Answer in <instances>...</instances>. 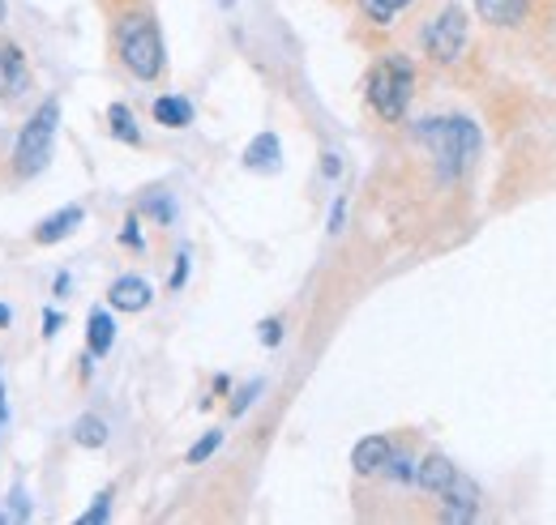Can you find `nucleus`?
<instances>
[{"label":"nucleus","mask_w":556,"mask_h":525,"mask_svg":"<svg viewBox=\"0 0 556 525\" xmlns=\"http://www.w3.org/2000/svg\"><path fill=\"white\" fill-rule=\"evenodd\" d=\"M416 137L428 145V154H432V163H437V176H441L445 184L463 180V176L476 167L480 150H484L480 125L467 120V116H432V120H419Z\"/></svg>","instance_id":"1"},{"label":"nucleus","mask_w":556,"mask_h":525,"mask_svg":"<svg viewBox=\"0 0 556 525\" xmlns=\"http://www.w3.org/2000/svg\"><path fill=\"white\" fill-rule=\"evenodd\" d=\"M116 56L138 81H159L163 77L167 52H163V35H159L154 13L138 9V13L116 17Z\"/></svg>","instance_id":"2"},{"label":"nucleus","mask_w":556,"mask_h":525,"mask_svg":"<svg viewBox=\"0 0 556 525\" xmlns=\"http://www.w3.org/2000/svg\"><path fill=\"white\" fill-rule=\"evenodd\" d=\"M364 94H368V107H372L386 125H399V120L407 116V107H412V94H416V65H412L403 52L381 56L377 65L368 68Z\"/></svg>","instance_id":"3"},{"label":"nucleus","mask_w":556,"mask_h":525,"mask_svg":"<svg viewBox=\"0 0 556 525\" xmlns=\"http://www.w3.org/2000/svg\"><path fill=\"white\" fill-rule=\"evenodd\" d=\"M56 129H61V103L56 99H43L26 116V125L17 129V141H13V171H17V180H35L52 163Z\"/></svg>","instance_id":"4"},{"label":"nucleus","mask_w":556,"mask_h":525,"mask_svg":"<svg viewBox=\"0 0 556 525\" xmlns=\"http://www.w3.org/2000/svg\"><path fill=\"white\" fill-rule=\"evenodd\" d=\"M467 39H471V17H467L463 4H445V9L424 26V35H419L424 52H428L437 65H454V61H463Z\"/></svg>","instance_id":"5"},{"label":"nucleus","mask_w":556,"mask_h":525,"mask_svg":"<svg viewBox=\"0 0 556 525\" xmlns=\"http://www.w3.org/2000/svg\"><path fill=\"white\" fill-rule=\"evenodd\" d=\"M30 90V65H26V52L0 35V103H13Z\"/></svg>","instance_id":"6"},{"label":"nucleus","mask_w":556,"mask_h":525,"mask_svg":"<svg viewBox=\"0 0 556 525\" xmlns=\"http://www.w3.org/2000/svg\"><path fill=\"white\" fill-rule=\"evenodd\" d=\"M441 517L454 525H467L480 517V487L458 470V478L450 483V491L441 496Z\"/></svg>","instance_id":"7"},{"label":"nucleus","mask_w":556,"mask_h":525,"mask_svg":"<svg viewBox=\"0 0 556 525\" xmlns=\"http://www.w3.org/2000/svg\"><path fill=\"white\" fill-rule=\"evenodd\" d=\"M150 299H154V286H150L146 278H138V273H125V278H116V282L108 286V304H112L116 312H146Z\"/></svg>","instance_id":"8"},{"label":"nucleus","mask_w":556,"mask_h":525,"mask_svg":"<svg viewBox=\"0 0 556 525\" xmlns=\"http://www.w3.org/2000/svg\"><path fill=\"white\" fill-rule=\"evenodd\" d=\"M454 478H458V465L445 458V453H428V458L416 461V487L428 491V496H437V500L450 491Z\"/></svg>","instance_id":"9"},{"label":"nucleus","mask_w":556,"mask_h":525,"mask_svg":"<svg viewBox=\"0 0 556 525\" xmlns=\"http://www.w3.org/2000/svg\"><path fill=\"white\" fill-rule=\"evenodd\" d=\"M390 453H394V440L377 432V436H364V440L351 449V465H355V474H359V478H372V474H381V470H386Z\"/></svg>","instance_id":"10"},{"label":"nucleus","mask_w":556,"mask_h":525,"mask_svg":"<svg viewBox=\"0 0 556 525\" xmlns=\"http://www.w3.org/2000/svg\"><path fill=\"white\" fill-rule=\"evenodd\" d=\"M86 222V209L81 205H65V209H56L52 218H43L39 227H35V244H61V240H70L73 231Z\"/></svg>","instance_id":"11"},{"label":"nucleus","mask_w":556,"mask_h":525,"mask_svg":"<svg viewBox=\"0 0 556 525\" xmlns=\"http://www.w3.org/2000/svg\"><path fill=\"white\" fill-rule=\"evenodd\" d=\"M244 167L249 171H278L282 167V145H278L275 132H257L244 150Z\"/></svg>","instance_id":"12"},{"label":"nucleus","mask_w":556,"mask_h":525,"mask_svg":"<svg viewBox=\"0 0 556 525\" xmlns=\"http://www.w3.org/2000/svg\"><path fill=\"white\" fill-rule=\"evenodd\" d=\"M476 13L488 26H518V22H527L531 4L527 0H476Z\"/></svg>","instance_id":"13"},{"label":"nucleus","mask_w":556,"mask_h":525,"mask_svg":"<svg viewBox=\"0 0 556 525\" xmlns=\"http://www.w3.org/2000/svg\"><path fill=\"white\" fill-rule=\"evenodd\" d=\"M154 120L163 129H189L193 125V103L180 99V94H159L154 99Z\"/></svg>","instance_id":"14"},{"label":"nucleus","mask_w":556,"mask_h":525,"mask_svg":"<svg viewBox=\"0 0 556 525\" xmlns=\"http://www.w3.org/2000/svg\"><path fill=\"white\" fill-rule=\"evenodd\" d=\"M112 342H116L112 312H90V321H86V350H90V359H103L112 350Z\"/></svg>","instance_id":"15"},{"label":"nucleus","mask_w":556,"mask_h":525,"mask_svg":"<svg viewBox=\"0 0 556 525\" xmlns=\"http://www.w3.org/2000/svg\"><path fill=\"white\" fill-rule=\"evenodd\" d=\"M108 129H112L116 141H125V145H141L138 120H134V112H129L125 103H112V107H108Z\"/></svg>","instance_id":"16"},{"label":"nucleus","mask_w":556,"mask_h":525,"mask_svg":"<svg viewBox=\"0 0 556 525\" xmlns=\"http://www.w3.org/2000/svg\"><path fill=\"white\" fill-rule=\"evenodd\" d=\"M73 445H81V449H103V445H108V423H103L99 414H81V419L73 423Z\"/></svg>","instance_id":"17"},{"label":"nucleus","mask_w":556,"mask_h":525,"mask_svg":"<svg viewBox=\"0 0 556 525\" xmlns=\"http://www.w3.org/2000/svg\"><path fill=\"white\" fill-rule=\"evenodd\" d=\"M412 0H359V13L372 22V26H394V17L407 9Z\"/></svg>","instance_id":"18"},{"label":"nucleus","mask_w":556,"mask_h":525,"mask_svg":"<svg viewBox=\"0 0 556 525\" xmlns=\"http://www.w3.org/2000/svg\"><path fill=\"white\" fill-rule=\"evenodd\" d=\"M390 483H399V487H416V458L412 453H403L399 445H394V453L386 461V470H381Z\"/></svg>","instance_id":"19"},{"label":"nucleus","mask_w":556,"mask_h":525,"mask_svg":"<svg viewBox=\"0 0 556 525\" xmlns=\"http://www.w3.org/2000/svg\"><path fill=\"white\" fill-rule=\"evenodd\" d=\"M138 214H146V218H154V222H172L176 218V205H172V197L167 193H146L141 197V205H138Z\"/></svg>","instance_id":"20"},{"label":"nucleus","mask_w":556,"mask_h":525,"mask_svg":"<svg viewBox=\"0 0 556 525\" xmlns=\"http://www.w3.org/2000/svg\"><path fill=\"white\" fill-rule=\"evenodd\" d=\"M112 500H116V487H103V491L94 496V504L77 517V525H103L108 517H112Z\"/></svg>","instance_id":"21"},{"label":"nucleus","mask_w":556,"mask_h":525,"mask_svg":"<svg viewBox=\"0 0 556 525\" xmlns=\"http://www.w3.org/2000/svg\"><path fill=\"white\" fill-rule=\"evenodd\" d=\"M218 449H223V432H206V436L189 449V465H202V461H210Z\"/></svg>","instance_id":"22"},{"label":"nucleus","mask_w":556,"mask_h":525,"mask_svg":"<svg viewBox=\"0 0 556 525\" xmlns=\"http://www.w3.org/2000/svg\"><path fill=\"white\" fill-rule=\"evenodd\" d=\"M257 394H262V381H249V385H244V389L236 394V401H231V414L240 419V414H244V410H249V406L257 401Z\"/></svg>","instance_id":"23"},{"label":"nucleus","mask_w":556,"mask_h":525,"mask_svg":"<svg viewBox=\"0 0 556 525\" xmlns=\"http://www.w3.org/2000/svg\"><path fill=\"white\" fill-rule=\"evenodd\" d=\"M121 244H125V248H134V253H141V222H138V214H129V218H125Z\"/></svg>","instance_id":"24"},{"label":"nucleus","mask_w":556,"mask_h":525,"mask_svg":"<svg viewBox=\"0 0 556 525\" xmlns=\"http://www.w3.org/2000/svg\"><path fill=\"white\" fill-rule=\"evenodd\" d=\"M9 517L30 522V504H26V491H22V487H13V496H9Z\"/></svg>","instance_id":"25"},{"label":"nucleus","mask_w":556,"mask_h":525,"mask_svg":"<svg viewBox=\"0 0 556 525\" xmlns=\"http://www.w3.org/2000/svg\"><path fill=\"white\" fill-rule=\"evenodd\" d=\"M189 282V248H180V257H176V269H172V291H180Z\"/></svg>","instance_id":"26"},{"label":"nucleus","mask_w":556,"mask_h":525,"mask_svg":"<svg viewBox=\"0 0 556 525\" xmlns=\"http://www.w3.org/2000/svg\"><path fill=\"white\" fill-rule=\"evenodd\" d=\"M257 337H262V346H278V342H282V321H278V317L262 321V333H257Z\"/></svg>","instance_id":"27"},{"label":"nucleus","mask_w":556,"mask_h":525,"mask_svg":"<svg viewBox=\"0 0 556 525\" xmlns=\"http://www.w3.org/2000/svg\"><path fill=\"white\" fill-rule=\"evenodd\" d=\"M343 218H348V197H334V205H330V231L334 235L343 231Z\"/></svg>","instance_id":"28"},{"label":"nucleus","mask_w":556,"mask_h":525,"mask_svg":"<svg viewBox=\"0 0 556 525\" xmlns=\"http://www.w3.org/2000/svg\"><path fill=\"white\" fill-rule=\"evenodd\" d=\"M61 325H65V317H61V312H52V308H43V337H56Z\"/></svg>","instance_id":"29"},{"label":"nucleus","mask_w":556,"mask_h":525,"mask_svg":"<svg viewBox=\"0 0 556 525\" xmlns=\"http://www.w3.org/2000/svg\"><path fill=\"white\" fill-rule=\"evenodd\" d=\"M321 171H326V180H334V176L343 171V163H339V154H321Z\"/></svg>","instance_id":"30"},{"label":"nucleus","mask_w":556,"mask_h":525,"mask_svg":"<svg viewBox=\"0 0 556 525\" xmlns=\"http://www.w3.org/2000/svg\"><path fill=\"white\" fill-rule=\"evenodd\" d=\"M9 423V397H4V372H0V432Z\"/></svg>","instance_id":"31"},{"label":"nucleus","mask_w":556,"mask_h":525,"mask_svg":"<svg viewBox=\"0 0 556 525\" xmlns=\"http://www.w3.org/2000/svg\"><path fill=\"white\" fill-rule=\"evenodd\" d=\"M70 286H73V278L61 269V273H56V282H52V291H56V295H70Z\"/></svg>","instance_id":"32"},{"label":"nucleus","mask_w":556,"mask_h":525,"mask_svg":"<svg viewBox=\"0 0 556 525\" xmlns=\"http://www.w3.org/2000/svg\"><path fill=\"white\" fill-rule=\"evenodd\" d=\"M9 321H13V312H9L4 304H0V329H9Z\"/></svg>","instance_id":"33"},{"label":"nucleus","mask_w":556,"mask_h":525,"mask_svg":"<svg viewBox=\"0 0 556 525\" xmlns=\"http://www.w3.org/2000/svg\"><path fill=\"white\" fill-rule=\"evenodd\" d=\"M4 17H9V4H4V0H0V22H4Z\"/></svg>","instance_id":"34"}]
</instances>
